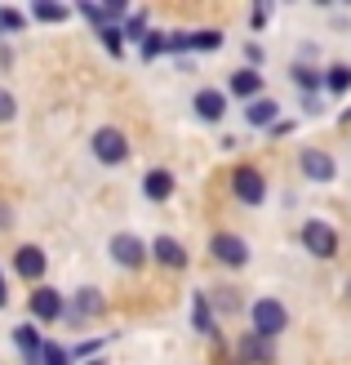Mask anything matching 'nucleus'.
I'll return each mask as SVG.
<instances>
[{
    "instance_id": "14",
    "label": "nucleus",
    "mask_w": 351,
    "mask_h": 365,
    "mask_svg": "<svg viewBox=\"0 0 351 365\" xmlns=\"http://www.w3.org/2000/svg\"><path fill=\"white\" fill-rule=\"evenodd\" d=\"M245 120L253 125V130H271V125L281 120V103H276V98H253L245 107Z\"/></svg>"
},
{
    "instance_id": "16",
    "label": "nucleus",
    "mask_w": 351,
    "mask_h": 365,
    "mask_svg": "<svg viewBox=\"0 0 351 365\" xmlns=\"http://www.w3.org/2000/svg\"><path fill=\"white\" fill-rule=\"evenodd\" d=\"M227 89H231L236 98H249V103H253V98H263V71H253V67L231 71V85H227Z\"/></svg>"
},
{
    "instance_id": "19",
    "label": "nucleus",
    "mask_w": 351,
    "mask_h": 365,
    "mask_svg": "<svg viewBox=\"0 0 351 365\" xmlns=\"http://www.w3.org/2000/svg\"><path fill=\"white\" fill-rule=\"evenodd\" d=\"M31 18H36V23H67L71 9H67V5H49V0H36V5H31Z\"/></svg>"
},
{
    "instance_id": "28",
    "label": "nucleus",
    "mask_w": 351,
    "mask_h": 365,
    "mask_svg": "<svg viewBox=\"0 0 351 365\" xmlns=\"http://www.w3.org/2000/svg\"><path fill=\"white\" fill-rule=\"evenodd\" d=\"M18 116V103H14V94L9 89H0V120H14Z\"/></svg>"
},
{
    "instance_id": "31",
    "label": "nucleus",
    "mask_w": 351,
    "mask_h": 365,
    "mask_svg": "<svg viewBox=\"0 0 351 365\" xmlns=\"http://www.w3.org/2000/svg\"><path fill=\"white\" fill-rule=\"evenodd\" d=\"M263 23H267V5H258V9L249 14V27H263Z\"/></svg>"
},
{
    "instance_id": "10",
    "label": "nucleus",
    "mask_w": 351,
    "mask_h": 365,
    "mask_svg": "<svg viewBox=\"0 0 351 365\" xmlns=\"http://www.w3.org/2000/svg\"><path fill=\"white\" fill-rule=\"evenodd\" d=\"M271 356H276V348H271V339H263V334H245L236 343V361L240 365H271Z\"/></svg>"
},
{
    "instance_id": "22",
    "label": "nucleus",
    "mask_w": 351,
    "mask_h": 365,
    "mask_svg": "<svg viewBox=\"0 0 351 365\" xmlns=\"http://www.w3.org/2000/svg\"><path fill=\"white\" fill-rule=\"evenodd\" d=\"M138 49H142V58H147V63H152V58H160V53L169 49V31H147V41H142Z\"/></svg>"
},
{
    "instance_id": "6",
    "label": "nucleus",
    "mask_w": 351,
    "mask_h": 365,
    "mask_svg": "<svg viewBox=\"0 0 351 365\" xmlns=\"http://www.w3.org/2000/svg\"><path fill=\"white\" fill-rule=\"evenodd\" d=\"M94 156L103 160V165H125L129 160V138L120 130H112V125H103V130L94 134Z\"/></svg>"
},
{
    "instance_id": "33",
    "label": "nucleus",
    "mask_w": 351,
    "mask_h": 365,
    "mask_svg": "<svg viewBox=\"0 0 351 365\" xmlns=\"http://www.w3.org/2000/svg\"><path fill=\"white\" fill-rule=\"evenodd\" d=\"M245 58H249V63H253V67H258V63H263V49H258V45H253V41H249V45H245Z\"/></svg>"
},
{
    "instance_id": "4",
    "label": "nucleus",
    "mask_w": 351,
    "mask_h": 365,
    "mask_svg": "<svg viewBox=\"0 0 351 365\" xmlns=\"http://www.w3.org/2000/svg\"><path fill=\"white\" fill-rule=\"evenodd\" d=\"M209 254H214V263H223V267H245L249 263V245H245V236H236V232H214Z\"/></svg>"
},
{
    "instance_id": "2",
    "label": "nucleus",
    "mask_w": 351,
    "mask_h": 365,
    "mask_svg": "<svg viewBox=\"0 0 351 365\" xmlns=\"http://www.w3.org/2000/svg\"><path fill=\"white\" fill-rule=\"evenodd\" d=\"M107 250H112V259H116L120 267H129V272H138V267L147 263V254H152V245H147L142 236H134V232H116Z\"/></svg>"
},
{
    "instance_id": "30",
    "label": "nucleus",
    "mask_w": 351,
    "mask_h": 365,
    "mask_svg": "<svg viewBox=\"0 0 351 365\" xmlns=\"http://www.w3.org/2000/svg\"><path fill=\"white\" fill-rule=\"evenodd\" d=\"M236 303H240V299L231 294V289H223V294H218V307H223V312H236Z\"/></svg>"
},
{
    "instance_id": "3",
    "label": "nucleus",
    "mask_w": 351,
    "mask_h": 365,
    "mask_svg": "<svg viewBox=\"0 0 351 365\" xmlns=\"http://www.w3.org/2000/svg\"><path fill=\"white\" fill-rule=\"evenodd\" d=\"M231 192H236L240 205H263V200H267V178H263V170L240 165V170L231 174Z\"/></svg>"
},
{
    "instance_id": "20",
    "label": "nucleus",
    "mask_w": 351,
    "mask_h": 365,
    "mask_svg": "<svg viewBox=\"0 0 351 365\" xmlns=\"http://www.w3.org/2000/svg\"><path fill=\"white\" fill-rule=\"evenodd\" d=\"M325 89H329V94H347V89H351V67L334 63V67L325 71Z\"/></svg>"
},
{
    "instance_id": "34",
    "label": "nucleus",
    "mask_w": 351,
    "mask_h": 365,
    "mask_svg": "<svg viewBox=\"0 0 351 365\" xmlns=\"http://www.w3.org/2000/svg\"><path fill=\"white\" fill-rule=\"evenodd\" d=\"M9 303V285H5V272H0V307Z\"/></svg>"
},
{
    "instance_id": "23",
    "label": "nucleus",
    "mask_w": 351,
    "mask_h": 365,
    "mask_svg": "<svg viewBox=\"0 0 351 365\" xmlns=\"http://www.w3.org/2000/svg\"><path fill=\"white\" fill-rule=\"evenodd\" d=\"M293 81H298L307 89V98H311L316 89H325V71H316V67H293Z\"/></svg>"
},
{
    "instance_id": "24",
    "label": "nucleus",
    "mask_w": 351,
    "mask_h": 365,
    "mask_svg": "<svg viewBox=\"0 0 351 365\" xmlns=\"http://www.w3.org/2000/svg\"><path fill=\"white\" fill-rule=\"evenodd\" d=\"M120 31L129 36V41H138V45H142V41H147V14H142V9H134V14L125 18V27H120Z\"/></svg>"
},
{
    "instance_id": "7",
    "label": "nucleus",
    "mask_w": 351,
    "mask_h": 365,
    "mask_svg": "<svg viewBox=\"0 0 351 365\" xmlns=\"http://www.w3.org/2000/svg\"><path fill=\"white\" fill-rule=\"evenodd\" d=\"M27 307H31L36 321H63L67 317V303H63V294L53 285H36L31 299H27Z\"/></svg>"
},
{
    "instance_id": "25",
    "label": "nucleus",
    "mask_w": 351,
    "mask_h": 365,
    "mask_svg": "<svg viewBox=\"0 0 351 365\" xmlns=\"http://www.w3.org/2000/svg\"><path fill=\"white\" fill-rule=\"evenodd\" d=\"M41 365H71V352L58 348V343H45V348H41Z\"/></svg>"
},
{
    "instance_id": "15",
    "label": "nucleus",
    "mask_w": 351,
    "mask_h": 365,
    "mask_svg": "<svg viewBox=\"0 0 351 365\" xmlns=\"http://www.w3.org/2000/svg\"><path fill=\"white\" fill-rule=\"evenodd\" d=\"M142 196L156 200V205H160V200H169L174 196V174L169 170H147L142 174Z\"/></svg>"
},
{
    "instance_id": "11",
    "label": "nucleus",
    "mask_w": 351,
    "mask_h": 365,
    "mask_svg": "<svg viewBox=\"0 0 351 365\" xmlns=\"http://www.w3.org/2000/svg\"><path fill=\"white\" fill-rule=\"evenodd\" d=\"M103 312V294H98V289L94 285H85V289H76V299H71L67 303V325H76V321H85V317H98Z\"/></svg>"
},
{
    "instance_id": "35",
    "label": "nucleus",
    "mask_w": 351,
    "mask_h": 365,
    "mask_svg": "<svg viewBox=\"0 0 351 365\" xmlns=\"http://www.w3.org/2000/svg\"><path fill=\"white\" fill-rule=\"evenodd\" d=\"M14 218H9V205H0V227H9Z\"/></svg>"
},
{
    "instance_id": "5",
    "label": "nucleus",
    "mask_w": 351,
    "mask_h": 365,
    "mask_svg": "<svg viewBox=\"0 0 351 365\" xmlns=\"http://www.w3.org/2000/svg\"><path fill=\"white\" fill-rule=\"evenodd\" d=\"M303 250L316 254V259H334L338 254V232L320 223V218H311V223H303Z\"/></svg>"
},
{
    "instance_id": "13",
    "label": "nucleus",
    "mask_w": 351,
    "mask_h": 365,
    "mask_svg": "<svg viewBox=\"0 0 351 365\" xmlns=\"http://www.w3.org/2000/svg\"><path fill=\"white\" fill-rule=\"evenodd\" d=\"M192 107H196L200 120H223L227 116V94L223 89H200V94L192 98Z\"/></svg>"
},
{
    "instance_id": "26",
    "label": "nucleus",
    "mask_w": 351,
    "mask_h": 365,
    "mask_svg": "<svg viewBox=\"0 0 351 365\" xmlns=\"http://www.w3.org/2000/svg\"><path fill=\"white\" fill-rule=\"evenodd\" d=\"M23 23H27V18L23 14H18V9H0V31H23Z\"/></svg>"
},
{
    "instance_id": "29",
    "label": "nucleus",
    "mask_w": 351,
    "mask_h": 365,
    "mask_svg": "<svg viewBox=\"0 0 351 365\" xmlns=\"http://www.w3.org/2000/svg\"><path fill=\"white\" fill-rule=\"evenodd\" d=\"M187 49H192V36L169 31V49H164V53H187Z\"/></svg>"
},
{
    "instance_id": "1",
    "label": "nucleus",
    "mask_w": 351,
    "mask_h": 365,
    "mask_svg": "<svg viewBox=\"0 0 351 365\" xmlns=\"http://www.w3.org/2000/svg\"><path fill=\"white\" fill-rule=\"evenodd\" d=\"M249 321H253V334L276 339V334H285V330H289V307H285L281 299H253Z\"/></svg>"
},
{
    "instance_id": "8",
    "label": "nucleus",
    "mask_w": 351,
    "mask_h": 365,
    "mask_svg": "<svg viewBox=\"0 0 351 365\" xmlns=\"http://www.w3.org/2000/svg\"><path fill=\"white\" fill-rule=\"evenodd\" d=\"M298 170H303V178H311V182H334V178H338L334 156L320 152V148H307V152L298 156Z\"/></svg>"
},
{
    "instance_id": "17",
    "label": "nucleus",
    "mask_w": 351,
    "mask_h": 365,
    "mask_svg": "<svg viewBox=\"0 0 351 365\" xmlns=\"http://www.w3.org/2000/svg\"><path fill=\"white\" fill-rule=\"evenodd\" d=\"M192 325L200 334H214L218 339V330H214V312H209V299L205 294H192Z\"/></svg>"
},
{
    "instance_id": "37",
    "label": "nucleus",
    "mask_w": 351,
    "mask_h": 365,
    "mask_svg": "<svg viewBox=\"0 0 351 365\" xmlns=\"http://www.w3.org/2000/svg\"><path fill=\"white\" fill-rule=\"evenodd\" d=\"M0 36H5V31H0Z\"/></svg>"
},
{
    "instance_id": "18",
    "label": "nucleus",
    "mask_w": 351,
    "mask_h": 365,
    "mask_svg": "<svg viewBox=\"0 0 351 365\" xmlns=\"http://www.w3.org/2000/svg\"><path fill=\"white\" fill-rule=\"evenodd\" d=\"M14 343L23 348V361L41 356V348H45V339H41V330H36V325H23V330H14Z\"/></svg>"
},
{
    "instance_id": "21",
    "label": "nucleus",
    "mask_w": 351,
    "mask_h": 365,
    "mask_svg": "<svg viewBox=\"0 0 351 365\" xmlns=\"http://www.w3.org/2000/svg\"><path fill=\"white\" fill-rule=\"evenodd\" d=\"M192 49H200V53H214V49H223V31H214V27H200V31H192Z\"/></svg>"
},
{
    "instance_id": "9",
    "label": "nucleus",
    "mask_w": 351,
    "mask_h": 365,
    "mask_svg": "<svg viewBox=\"0 0 351 365\" xmlns=\"http://www.w3.org/2000/svg\"><path fill=\"white\" fill-rule=\"evenodd\" d=\"M45 267H49V259H45L41 245H18V254H14V272H18L23 281H45Z\"/></svg>"
},
{
    "instance_id": "36",
    "label": "nucleus",
    "mask_w": 351,
    "mask_h": 365,
    "mask_svg": "<svg viewBox=\"0 0 351 365\" xmlns=\"http://www.w3.org/2000/svg\"><path fill=\"white\" fill-rule=\"evenodd\" d=\"M89 365H107V361H89Z\"/></svg>"
},
{
    "instance_id": "32",
    "label": "nucleus",
    "mask_w": 351,
    "mask_h": 365,
    "mask_svg": "<svg viewBox=\"0 0 351 365\" xmlns=\"http://www.w3.org/2000/svg\"><path fill=\"white\" fill-rule=\"evenodd\" d=\"M271 134H276V138H285V134H293V120H276V125H271Z\"/></svg>"
},
{
    "instance_id": "27",
    "label": "nucleus",
    "mask_w": 351,
    "mask_h": 365,
    "mask_svg": "<svg viewBox=\"0 0 351 365\" xmlns=\"http://www.w3.org/2000/svg\"><path fill=\"white\" fill-rule=\"evenodd\" d=\"M98 36H103V45L112 49V53H120V49H125V31H120V27H103Z\"/></svg>"
},
{
    "instance_id": "12",
    "label": "nucleus",
    "mask_w": 351,
    "mask_h": 365,
    "mask_svg": "<svg viewBox=\"0 0 351 365\" xmlns=\"http://www.w3.org/2000/svg\"><path fill=\"white\" fill-rule=\"evenodd\" d=\"M152 259L160 263V267H187V250H182V241H174V236H156L152 241Z\"/></svg>"
}]
</instances>
